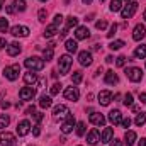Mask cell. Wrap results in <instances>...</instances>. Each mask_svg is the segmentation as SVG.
<instances>
[{
	"label": "cell",
	"mask_w": 146,
	"mask_h": 146,
	"mask_svg": "<svg viewBox=\"0 0 146 146\" xmlns=\"http://www.w3.org/2000/svg\"><path fill=\"white\" fill-rule=\"evenodd\" d=\"M124 46V41H121V39H117V41H112L109 44V48L112 49V51H117V49H121Z\"/></svg>",
	"instance_id": "cell-34"
},
{
	"label": "cell",
	"mask_w": 146,
	"mask_h": 146,
	"mask_svg": "<svg viewBox=\"0 0 146 146\" xmlns=\"http://www.w3.org/2000/svg\"><path fill=\"white\" fill-rule=\"evenodd\" d=\"M110 146H122V143H121L119 139H114V141L110 143Z\"/></svg>",
	"instance_id": "cell-54"
},
{
	"label": "cell",
	"mask_w": 146,
	"mask_h": 146,
	"mask_svg": "<svg viewBox=\"0 0 146 146\" xmlns=\"http://www.w3.org/2000/svg\"><path fill=\"white\" fill-rule=\"evenodd\" d=\"M115 31H117V24H112V26H110V29H109V33H107V37H114Z\"/></svg>",
	"instance_id": "cell-45"
},
{
	"label": "cell",
	"mask_w": 146,
	"mask_h": 146,
	"mask_svg": "<svg viewBox=\"0 0 146 146\" xmlns=\"http://www.w3.org/2000/svg\"><path fill=\"white\" fill-rule=\"evenodd\" d=\"M143 17H145V21H146V10H145V14H143Z\"/></svg>",
	"instance_id": "cell-58"
},
{
	"label": "cell",
	"mask_w": 146,
	"mask_h": 146,
	"mask_svg": "<svg viewBox=\"0 0 146 146\" xmlns=\"http://www.w3.org/2000/svg\"><path fill=\"white\" fill-rule=\"evenodd\" d=\"M65 48H66L68 53H76V49H78V42H76V39H75V41H73V39H66Z\"/></svg>",
	"instance_id": "cell-24"
},
{
	"label": "cell",
	"mask_w": 146,
	"mask_h": 146,
	"mask_svg": "<svg viewBox=\"0 0 146 146\" xmlns=\"http://www.w3.org/2000/svg\"><path fill=\"white\" fill-rule=\"evenodd\" d=\"M136 133L134 131H126V134H124V143L127 146H133L134 143H136Z\"/></svg>",
	"instance_id": "cell-21"
},
{
	"label": "cell",
	"mask_w": 146,
	"mask_h": 146,
	"mask_svg": "<svg viewBox=\"0 0 146 146\" xmlns=\"http://www.w3.org/2000/svg\"><path fill=\"white\" fill-rule=\"evenodd\" d=\"M10 34L15 37H27L29 36V27H26V26H14L10 29Z\"/></svg>",
	"instance_id": "cell-10"
},
{
	"label": "cell",
	"mask_w": 146,
	"mask_h": 146,
	"mask_svg": "<svg viewBox=\"0 0 146 146\" xmlns=\"http://www.w3.org/2000/svg\"><path fill=\"white\" fill-rule=\"evenodd\" d=\"M121 124H122V127H129V126H131V119H129V117H126V119H122V121H121Z\"/></svg>",
	"instance_id": "cell-46"
},
{
	"label": "cell",
	"mask_w": 146,
	"mask_h": 146,
	"mask_svg": "<svg viewBox=\"0 0 146 146\" xmlns=\"http://www.w3.org/2000/svg\"><path fill=\"white\" fill-rule=\"evenodd\" d=\"M106 61H107V63H112V61H114V58H112V56H107V58H106Z\"/></svg>",
	"instance_id": "cell-55"
},
{
	"label": "cell",
	"mask_w": 146,
	"mask_h": 146,
	"mask_svg": "<svg viewBox=\"0 0 146 146\" xmlns=\"http://www.w3.org/2000/svg\"><path fill=\"white\" fill-rule=\"evenodd\" d=\"M139 100L143 102V104H146V94L143 92V94H139Z\"/></svg>",
	"instance_id": "cell-53"
},
{
	"label": "cell",
	"mask_w": 146,
	"mask_h": 146,
	"mask_svg": "<svg viewBox=\"0 0 146 146\" xmlns=\"http://www.w3.org/2000/svg\"><path fill=\"white\" fill-rule=\"evenodd\" d=\"M72 56L70 54H63L60 60H58V65H60V73L61 75H66V73H70V68H72Z\"/></svg>",
	"instance_id": "cell-3"
},
{
	"label": "cell",
	"mask_w": 146,
	"mask_h": 146,
	"mask_svg": "<svg viewBox=\"0 0 146 146\" xmlns=\"http://www.w3.org/2000/svg\"><path fill=\"white\" fill-rule=\"evenodd\" d=\"M75 126H76V122H75V117L70 114V115L66 117V121L61 124V133H63V134H68V133H72Z\"/></svg>",
	"instance_id": "cell-8"
},
{
	"label": "cell",
	"mask_w": 146,
	"mask_h": 146,
	"mask_svg": "<svg viewBox=\"0 0 146 146\" xmlns=\"http://www.w3.org/2000/svg\"><path fill=\"white\" fill-rule=\"evenodd\" d=\"M70 115V110L66 106H63V104H60V106H56L54 109H53V119L54 121H63V119H66Z\"/></svg>",
	"instance_id": "cell-4"
},
{
	"label": "cell",
	"mask_w": 146,
	"mask_h": 146,
	"mask_svg": "<svg viewBox=\"0 0 146 146\" xmlns=\"http://www.w3.org/2000/svg\"><path fill=\"white\" fill-rule=\"evenodd\" d=\"M21 51H22V46H21L19 42H12V44L7 46V53H9V56H17Z\"/></svg>",
	"instance_id": "cell-17"
},
{
	"label": "cell",
	"mask_w": 146,
	"mask_h": 146,
	"mask_svg": "<svg viewBox=\"0 0 146 146\" xmlns=\"http://www.w3.org/2000/svg\"><path fill=\"white\" fill-rule=\"evenodd\" d=\"M87 141H88V145H97V143L100 141L99 131H97V129H92V131L88 133V136H87Z\"/></svg>",
	"instance_id": "cell-20"
},
{
	"label": "cell",
	"mask_w": 146,
	"mask_h": 146,
	"mask_svg": "<svg viewBox=\"0 0 146 146\" xmlns=\"http://www.w3.org/2000/svg\"><path fill=\"white\" fill-rule=\"evenodd\" d=\"M14 12H15V7L9 5V7H7V14H14Z\"/></svg>",
	"instance_id": "cell-52"
},
{
	"label": "cell",
	"mask_w": 146,
	"mask_h": 146,
	"mask_svg": "<svg viewBox=\"0 0 146 146\" xmlns=\"http://www.w3.org/2000/svg\"><path fill=\"white\" fill-rule=\"evenodd\" d=\"M145 36H146L145 26H143V24H138V26L134 27V31H133V39H134V41H141Z\"/></svg>",
	"instance_id": "cell-15"
},
{
	"label": "cell",
	"mask_w": 146,
	"mask_h": 146,
	"mask_svg": "<svg viewBox=\"0 0 146 146\" xmlns=\"http://www.w3.org/2000/svg\"><path fill=\"white\" fill-rule=\"evenodd\" d=\"M65 99L66 100H72V102H76L78 99H80V92H78V88L76 87H68L66 90H65Z\"/></svg>",
	"instance_id": "cell-11"
},
{
	"label": "cell",
	"mask_w": 146,
	"mask_h": 146,
	"mask_svg": "<svg viewBox=\"0 0 146 146\" xmlns=\"http://www.w3.org/2000/svg\"><path fill=\"white\" fill-rule=\"evenodd\" d=\"M82 80H83V73L82 72H75L73 73V76H72V83L73 85H78Z\"/></svg>",
	"instance_id": "cell-35"
},
{
	"label": "cell",
	"mask_w": 146,
	"mask_h": 146,
	"mask_svg": "<svg viewBox=\"0 0 146 146\" xmlns=\"http://www.w3.org/2000/svg\"><path fill=\"white\" fill-rule=\"evenodd\" d=\"M2 73H3V76H5L7 80L14 82V80H17V78H19V73H21V65H12V66H5Z\"/></svg>",
	"instance_id": "cell-2"
},
{
	"label": "cell",
	"mask_w": 146,
	"mask_h": 146,
	"mask_svg": "<svg viewBox=\"0 0 146 146\" xmlns=\"http://www.w3.org/2000/svg\"><path fill=\"white\" fill-rule=\"evenodd\" d=\"M42 117H44V115H42L41 112H37V114H34V119H36V122H41V121H42Z\"/></svg>",
	"instance_id": "cell-47"
},
{
	"label": "cell",
	"mask_w": 146,
	"mask_h": 146,
	"mask_svg": "<svg viewBox=\"0 0 146 146\" xmlns=\"http://www.w3.org/2000/svg\"><path fill=\"white\" fill-rule=\"evenodd\" d=\"M112 134H114L112 127H106V129H104V133H102V136H100V141H102V143H110Z\"/></svg>",
	"instance_id": "cell-25"
},
{
	"label": "cell",
	"mask_w": 146,
	"mask_h": 146,
	"mask_svg": "<svg viewBox=\"0 0 146 146\" xmlns=\"http://www.w3.org/2000/svg\"><path fill=\"white\" fill-rule=\"evenodd\" d=\"M53 106V100H51V97H48V95H42L41 99H39V107H42V109H49Z\"/></svg>",
	"instance_id": "cell-26"
},
{
	"label": "cell",
	"mask_w": 146,
	"mask_h": 146,
	"mask_svg": "<svg viewBox=\"0 0 146 146\" xmlns=\"http://www.w3.org/2000/svg\"><path fill=\"white\" fill-rule=\"evenodd\" d=\"M95 27H97L99 31H102V29L107 27V22H106V21H99V22H95Z\"/></svg>",
	"instance_id": "cell-44"
},
{
	"label": "cell",
	"mask_w": 146,
	"mask_h": 146,
	"mask_svg": "<svg viewBox=\"0 0 146 146\" xmlns=\"http://www.w3.org/2000/svg\"><path fill=\"white\" fill-rule=\"evenodd\" d=\"M88 121H90L92 124H95V126H104V124H106V117H104L100 112H90Z\"/></svg>",
	"instance_id": "cell-13"
},
{
	"label": "cell",
	"mask_w": 146,
	"mask_h": 146,
	"mask_svg": "<svg viewBox=\"0 0 146 146\" xmlns=\"http://www.w3.org/2000/svg\"><path fill=\"white\" fill-rule=\"evenodd\" d=\"M3 2H5V0H0V10H2V7H3Z\"/></svg>",
	"instance_id": "cell-56"
},
{
	"label": "cell",
	"mask_w": 146,
	"mask_h": 146,
	"mask_svg": "<svg viewBox=\"0 0 146 146\" xmlns=\"http://www.w3.org/2000/svg\"><path fill=\"white\" fill-rule=\"evenodd\" d=\"M29 146H33V145H29Z\"/></svg>",
	"instance_id": "cell-61"
},
{
	"label": "cell",
	"mask_w": 146,
	"mask_h": 146,
	"mask_svg": "<svg viewBox=\"0 0 146 146\" xmlns=\"http://www.w3.org/2000/svg\"><path fill=\"white\" fill-rule=\"evenodd\" d=\"M117 82H119V76L112 72V70H109V72L106 73V83H109V85H115Z\"/></svg>",
	"instance_id": "cell-23"
},
{
	"label": "cell",
	"mask_w": 146,
	"mask_h": 146,
	"mask_svg": "<svg viewBox=\"0 0 146 146\" xmlns=\"http://www.w3.org/2000/svg\"><path fill=\"white\" fill-rule=\"evenodd\" d=\"M126 76L131 80V82H141V78H143V72H141V68H136V66H131V68H126Z\"/></svg>",
	"instance_id": "cell-7"
},
{
	"label": "cell",
	"mask_w": 146,
	"mask_h": 146,
	"mask_svg": "<svg viewBox=\"0 0 146 146\" xmlns=\"http://www.w3.org/2000/svg\"><path fill=\"white\" fill-rule=\"evenodd\" d=\"M138 146H146V138H141V139H138Z\"/></svg>",
	"instance_id": "cell-51"
},
{
	"label": "cell",
	"mask_w": 146,
	"mask_h": 146,
	"mask_svg": "<svg viewBox=\"0 0 146 146\" xmlns=\"http://www.w3.org/2000/svg\"><path fill=\"white\" fill-rule=\"evenodd\" d=\"M7 29H9V21L5 17H2L0 19V33H7Z\"/></svg>",
	"instance_id": "cell-37"
},
{
	"label": "cell",
	"mask_w": 146,
	"mask_h": 146,
	"mask_svg": "<svg viewBox=\"0 0 146 146\" xmlns=\"http://www.w3.org/2000/svg\"><path fill=\"white\" fill-rule=\"evenodd\" d=\"M110 100H112V94H110L109 90H102V92L99 94V102H100V106H109Z\"/></svg>",
	"instance_id": "cell-16"
},
{
	"label": "cell",
	"mask_w": 146,
	"mask_h": 146,
	"mask_svg": "<svg viewBox=\"0 0 146 146\" xmlns=\"http://www.w3.org/2000/svg\"><path fill=\"white\" fill-rule=\"evenodd\" d=\"M60 90H61V83H54V85L49 88L51 95H58V94H60Z\"/></svg>",
	"instance_id": "cell-39"
},
{
	"label": "cell",
	"mask_w": 146,
	"mask_h": 146,
	"mask_svg": "<svg viewBox=\"0 0 146 146\" xmlns=\"http://www.w3.org/2000/svg\"><path fill=\"white\" fill-rule=\"evenodd\" d=\"M53 54H54V49H53V46H48V48L44 49V58H42V60L49 61V60H53Z\"/></svg>",
	"instance_id": "cell-30"
},
{
	"label": "cell",
	"mask_w": 146,
	"mask_h": 146,
	"mask_svg": "<svg viewBox=\"0 0 146 146\" xmlns=\"http://www.w3.org/2000/svg\"><path fill=\"white\" fill-rule=\"evenodd\" d=\"M9 122H10V117H9L7 114H0V129L7 127V126H9Z\"/></svg>",
	"instance_id": "cell-33"
},
{
	"label": "cell",
	"mask_w": 146,
	"mask_h": 146,
	"mask_svg": "<svg viewBox=\"0 0 146 146\" xmlns=\"http://www.w3.org/2000/svg\"><path fill=\"white\" fill-rule=\"evenodd\" d=\"M37 17H39V21H41V22H44V21H46V17H48V10H46V9H39Z\"/></svg>",
	"instance_id": "cell-38"
},
{
	"label": "cell",
	"mask_w": 146,
	"mask_h": 146,
	"mask_svg": "<svg viewBox=\"0 0 146 146\" xmlns=\"http://www.w3.org/2000/svg\"><path fill=\"white\" fill-rule=\"evenodd\" d=\"M75 37H76V41H80V39H87V37H90V31L87 29V27H76V31H75Z\"/></svg>",
	"instance_id": "cell-18"
},
{
	"label": "cell",
	"mask_w": 146,
	"mask_h": 146,
	"mask_svg": "<svg viewBox=\"0 0 146 146\" xmlns=\"http://www.w3.org/2000/svg\"><path fill=\"white\" fill-rule=\"evenodd\" d=\"M33 134H34V136H39V134H41V129H39V126H34V129H33Z\"/></svg>",
	"instance_id": "cell-49"
},
{
	"label": "cell",
	"mask_w": 146,
	"mask_h": 146,
	"mask_svg": "<svg viewBox=\"0 0 146 146\" xmlns=\"http://www.w3.org/2000/svg\"><path fill=\"white\" fill-rule=\"evenodd\" d=\"M78 61H80L82 66H90V65H92V53H90V51H80Z\"/></svg>",
	"instance_id": "cell-12"
},
{
	"label": "cell",
	"mask_w": 146,
	"mask_h": 146,
	"mask_svg": "<svg viewBox=\"0 0 146 146\" xmlns=\"http://www.w3.org/2000/svg\"><path fill=\"white\" fill-rule=\"evenodd\" d=\"M76 134L78 136H83L85 134V122H78L76 124Z\"/></svg>",
	"instance_id": "cell-40"
},
{
	"label": "cell",
	"mask_w": 146,
	"mask_h": 146,
	"mask_svg": "<svg viewBox=\"0 0 146 146\" xmlns=\"http://www.w3.org/2000/svg\"><path fill=\"white\" fill-rule=\"evenodd\" d=\"M56 33H60V27L56 24H49L46 29H44V37H53Z\"/></svg>",
	"instance_id": "cell-22"
},
{
	"label": "cell",
	"mask_w": 146,
	"mask_h": 146,
	"mask_svg": "<svg viewBox=\"0 0 146 146\" xmlns=\"http://www.w3.org/2000/svg\"><path fill=\"white\" fill-rule=\"evenodd\" d=\"M61 22H63V15H61V14H56V15H54V21H53V24H56V26L60 27V26H61Z\"/></svg>",
	"instance_id": "cell-42"
},
{
	"label": "cell",
	"mask_w": 146,
	"mask_h": 146,
	"mask_svg": "<svg viewBox=\"0 0 146 146\" xmlns=\"http://www.w3.org/2000/svg\"><path fill=\"white\" fill-rule=\"evenodd\" d=\"M136 10H138V2H129L127 5H124L121 9V15H122V19H131L136 14Z\"/></svg>",
	"instance_id": "cell-5"
},
{
	"label": "cell",
	"mask_w": 146,
	"mask_h": 146,
	"mask_svg": "<svg viewBox=\"0 0 146 146\" xmlns=\"http://www.w3.org/2000/svg\"><path fill=\"white\" fill-rule=\"evenodd\" d=\"M29 131H31V122H29L27 119H24V121H21V122L17 124V134H19V136H26Z\"/></svg>",
	"instance_id": "cell-14"
},
{
	"label": "cell",
	"mask_w": 146,
	"mask_h": 146,
	"mask_svg": "<svg viewBox=\"0 0 146 146\" xmlns=\"http://www.w3.org/2000/svg\"><path fill=\"white\" fill-rule=\"evenodd\" d=\"M134 58H138V60L146 58V44H141V46H138L134 49Z\"/></svg>",
	"instance_id": "cell-27"
},
{
	"label": "cell",
	"mask_w": 146,
	"mask_h": 146,
	"mask_svg": "<svg viewBox=\"0 0 146 146\" xmlns=\"http://www.w3.org/2000/svg\"><path fill=\"white\" fill-rule=\"evenodd\" d=\"M24 82H26L27 85H34V83L37 82V76H36V73H33V72L26 73V75H24Z\"/></svg>",
	"instance_id": "cell-28"
},
{
	"label": "cell",
	"mask_w": 146,
	"mask_h": 146,
	"mask_svg": "<svg viewBox=\"0 0 146 146\" xmlns=\"http://www.w3.org/2000/svg\"><path fill=\"white\" fill-rule=\"evenodd\" d=\"M126 61H127V58H126V56H119V58L115 60V66H119V68H122V66L126 65Z\"/></svg>",
	"instance_id": "cell-41"
},
{
	"label": "cell",
	"mask_w": 146,
	"mask_h": 146,
	"mask_svg": "<svg viewBox=\"0 0 146 146\" xmlns=\"http://www.w3.org/2000/svg\"><path fill=\"white\" fill-rule=\"evenodd\" d=\"M100 2H106V0H100Z\"/></svg>",
	"instance_id": "cell-60"
},
{
	"label": "cell",
	"mask_w": 146,
	"mask_h": 146,
	"mask_svg": "<svg viewBox=\"0 0 146 146\" xmlns=\"http://www.w3.org/2000/svg\"><path fill=\"white\" fill-rule=\"evenodd\" d=\"M34 95H36V90H34L33 87H24V88H21V92H19L21 100H33Z\"/></svg>",
	"instance_id": "cell-9"
},
{
	"label": "cell",
	"mask_w": 146,
	"mask_h": 146,
	"mask_svg": "<svg viewBox=\"0 0 146 146\" xmlns=\"http://www.w3.org/2000/svg\"><path fill=\"white\" fill-rule=\"evenodd\" d=\"M121 9H122V2L121 0H112L110 2V10L112 12H119Z\"/></svg>",
	"instance_id": "cell-31"
},
{
	"label": "cell",
	"mask_w": 146,
	"mask_h": 146,
	"mask_svg": "<svg viewBox=\"0 0 146 146\" xmlns=\"http://www.w3.org/2000/svg\"><path fill=\"white\" fill-rule=\"evenodd\" d=\"M34 109H36L34 106H29V107L26 109V114H34Z\"/></svg>",
	"instance_id": "cell-50"
},
{
	"label": "cell",
	"mask_w": 146,
	"mask_h": 146,
	"mask_svg": "<svg viewBox=\"0 0 146 146\" xmlns=\"http://www.w3.org/2000/svg\"><path fill=\"white\" fill-rule=\"evenodd\" d=\"M0 145L2 146H17L15 143V136L9 131H2L0 133Z\"/></svg>",
	"instance_id": "cell-6"
},
{
	"label": "cell",
	"mask_w": 146,
	"mask_h": 146,
	"mask_svg": "<svg viewBox=\"0 0 146 146\" xmlns=\"http://www.w3.org/2000/svg\"><path fill=\"white\" fill-rule=\"evenodd\" d=\"M90 2H92V0H83V3H90Z\"/></svg>",
	"instance_id": "cell-57"
},
{
	"label": "cell",
	"mask_w": 146,
	"mask_h": 146,
	"mask_svg": "<svg viewBox=\"0 0 146 146\" xmlns=\"http://www.w3.org/2000/svg\"><path fill=\"white\" fill-rule=\"evenodd\" d=\"M109 121L114 124V126H117V124H121V121H122V115H121V110H110L109 112Z\"/></svg>",
	"instance_id": "cell-19"
},
{
	"label": "cell",
	"mask_w": 146,
	"mask_h": 146,
	"mask_svg": "<svg viewBox=\"0 0 146 146\" xmlns=\"http://www.w3.org/2000/svg\"><path fill=\"white\" fill-rule=\"evenodd\" d=\"M14 7H15V10L24 12L26 10V0H14Z\"/></svg>",
	"instance_id": "cell-32"
},
{
	"label": "cell",
	"mask_w": 146,
	"mask_h": 146,
	"mask_svg": "<svg viewBox=\"0 0 146 146\" xmlns=\"http://www.w3.org/2000/svg\"><path fill=\"white\" fill-rule=\"evenodd\" d=\"M5 46H9V44H7V41H5V37H0V49H3Z\"/></svg>",
	"instance_id": "cell-48"
},
{
	"label": "cell",
	"mask_w": 146,
	"mask_h": 146,
	"mask_svg": "<svg viewBox=\"0 0 146 146\" xmlns=\"http://www.w3.org/2000/svg\"><path fill=\"white\" fill-rule=\"evenodd\" d=\"M134 122H136V126H143V124L146 122V112L138 114V115H136V119H134Z\"/></svg>",
	"instance_id": "cell-36"
},
{
	"label": "cell",
	"mask_w": 146,
	"mask_h": 146,
	"mask_svg": "<svg viewBox=\"0 0 146 146\" xmlns=\"http://www.w3.org/2000/svg\"><path fill=\"white\" fill-rule=\"evenodd\" d=\"M24 65L29 68V72H41L44 68V60L39 58V56H29L24 61Z\"/></svg>",
	"instance_id": "cell-1"
},
{
	"label": "cell",
	"mask_w": 146,
	"mask_h": 146,
	"mask_svg": "<svg viewBox=\"0 0 146 146\" xmlns=\"http://www.w3.org/2000/svg\"><path fill=\"white\" fill-rule=\"evenodd\" d=\"M124 106H133V95L131 94L124 95Z\"/></svg>",
	"instance_id": "cell-43"
},
{
	"label": "cell",
	"mask_w": 146,
	"mask_h": 146,
	"mask_svg": "<svg viewBox=\"0 0 146 146\" xmlns=\"http://www.w3.org/2000/svg\"><path fill=\"white\" fill-rule=\"evenodd\" d=\"M39 2H48V0H39Z\"/></svg>",
	"instance_id": "cell-59"
},
{
	"label": "cell",
	"mask_w": 146,
	"mask_h": 146,
	"mask_svg": "<svg viewBox=\"0 0 146 146\" xmlns=\"http://www.w3.org/2000/svg\"><path fill=\"white\" fill-rule=\"evenodd\" d=\"M76 26H78V19H76V17H73V15H70V17L66 19V26H65V27L70 31L72 27H76Z\"/></svg>",
	"instance_id": "cell-29"
}]
</instances>
